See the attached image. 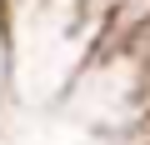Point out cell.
I'll return each mask as SVG.
<instances>
[{"instance_id":"cell-1","label":"cell","mask_w":150,"mask_h":145,"mask_svg":"<svg viewBox=\"0 0 150 145\" xmlns=\"http://www.w3.org/2000/svg\"><path fill=\"white\" fill-rule=\"evenodd\" d=\"M10 65H15V45H10V20H5V10H0V95H5V85H10Z\"/></svg>"},{"instance_id":"cell-2","label":"cell","mask_w":150,"mask_h":145,"mask_svg":"<svg viewBox=\"0 0 150 145\" xmlns=\"http://www.w3.org/2000/svg\"><path fill=\"white\" fill-rule=\"evenodd\" d=\"M5 5H10V0H0V10H5Z\"/></svg>"}]
</instances>
